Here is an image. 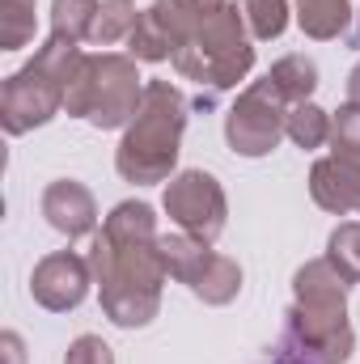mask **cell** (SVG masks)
<instances>
[{
    "label": "cell",
    "mask_w": 360,
    "mask_h": 364,
    "mask_svg": "<svg viewBox=\"0 0 360 364\" xmlns=\"http://www.w3.org/2000/svg\"><path fill=\"white\" fill-rule=\"evenodd\" d=\"M162 259L170 279L186 284L203 305H229L242 292V267L225 255H216L208 242L191 233H162Z\"/></svg>",
    "instance_id": "obj_7"
},
{
    "label": "cell",
    "mask_w": 360,
    "mask_h": 364,
    "mask_svg": "<svg viewBox=\"0 0 360 364\" xmlns=\"http://www.w3.org/2000/svg\"><path fill=\"white\" fill-rule=\"evenodd\" d=\"M153 21H157V30L170 38V47L179 51L182 43H191L195 38V30L212 17L208 9H199L195 0H153V9H144Z\"/></svg>",
    "instance_id": "obj_14"
},
{
    "label": "cell",
    "mask_w": 360,
    "mask_h": 364,
    "mask_svg": "<svg viewBox=\"0 0 360 364\" xmlns=\"http://www.w3.org/2000/svg\"><path fill=\"white\" fill-rule=\"evenodd\" d=\"M268 81L280 90V97H284L288 106L309 102V93L318 90V64H314L309 55H284V60L271 64Z\"/></svg>",
    "instance_id": "obj_15"
},
{
    "label": "cell",
    "mask_w": 360,
    "mask_h": 364,
    "mask_svg": "<svg viewBox=\"0 0 360 364\" xmlns=\"http://www.w3.org/2000/svg\"><path fill=\"white\" fill-rule=\"evenodd\" d=\"M162 208L166 216L179 225L182 233L199 237V242H216L225 233V220H229V199L221 191V182L212 178L208 170H182L166 182V195H162Z\"/></svg>",
    "instance_id": "obj_9"
},
{
    "label": "cell",
    "mask_w": 360,
    "mask_h": 364,
    "mask_svg": "<svg viewBox=\"0 0 360 364\" xmlns=\"http://www.w3.org/2000/svg\"><path fill=\"white\" fill-rule=\"evenodd\" d=\"M242 17H246L250 38L271 43L288 30V0H242Z\"/></svg>",
    "instance_id": "obj_20"
},
{
    "label": "cell",
    "mask_w": 360,
    "mask_h": 364,
    "mask_svg": "<svg viewBox=\"0 0 360 364\" xmlns=\"http://www.w3.org/2000/svg\"><path fill=\"white\" fill-rule=\"evenodd\" d=\"M174 68L186 81H195L199 90L208 85L212 93L233 90L238 81H246L250 68H255V47H250V30H246V17H242V4L216 9L195 30V38L174 51Z\"/></svg>",
    "instance_id": "obj_6"
},
{
    "label": "cell",
    "mask_w": 360,
    "mask_h": 364,
    "mask_svg": "<svg viewBox=\"0 0 360 364\" xmlns=\"http://www.w3.org/2000/svg\"><path fill=\"white\" fill-rule=\"evenodd\" d=\"M356 47H360V13H356Z\"/></svg>",
    "instance_id": "obj_29"
},
{
    "label": "cell",
    "mask_w": 360,
    "mask_h": 364,
    "mask_svg": "<svg viewBox=\"0 0 360 364\" xmlns=\"http://www.w3.org/2000/svg\"><path fill=\"white\" fill-rule=\"evenodd\" d=\"M136 21H140L136 0H102V9H97V17H93L90 43L93 47H110V43H119V38H132Z\"/></svg>",
    "instance_id": "obj_17"
},
{
    "label": "cell",
    "mask_w": 360,
    "mask_h": 364,
    "mask_svg": "<svg viewBox=\"0 0 360 364\" xmlns=\"http://www.w3.org/2000/svg\"><path fill=\"white\" fill-rule=\"evenodd\" d=\"M0 348H4V360H9V364H21V360H26V356H21V335H13V331L0 339Z\"/></svg>",
    "instance_id": "obj_25"
},
{
    "label": "cell",
    "mask_w": 360,
    "mask_h": 364,
    "mask_svg": "<svg viewBox=\"0 0 360 364\" xmlns=\"http://www.w3.org/2000/svg\"><path fill=\"white\" fill-rule=\"evenodd\" d=\"M195 4H199V9H208V13H216V9H225L229 0H195Z\"/></svg>",
    "instance_id": "obj_28"
},
{
    "label": "cell",
    "mask_w": 360,
    "mask_h": 364,
    "mask_svg": "<svg viewBox=\"0 0 360 364\" xmlns=\"http://www.w3.org/2000/svg\"><path fill=\"white\" fill-rule=\"evenodd\" d=\"M81 43L73 38H60L51 34L30 64H21L4 90H0V127L9 136H26L43 123H51L60 110H64V93H68V81L81 64Z\"/></svg>",
    "instance_id": "obj_4"
},
{
    "label": "cell",
    "mask_w": 360,
    "mask_h": 364,
    "mask_svg": "<svg viewBox=\"0 0 360 364\" xmlns=\"http://www.w3.org/2000/svg\"><path fill=\"white\" fill-rule=\"evenodd\" d=\"M64 364H115V352H110L97 335H81V339H73V343H68Z\"/></svg>",
    "instance_id": "obj_24"
},
{
    "label": "cell",
    "mask_w": 360,
    "mask_h": 364,
    "mask_svg": "<svg viewBox=\"0 0 360 364\" xmlns=\"http://www.w3.org/2000/svg\"><path fill=\"white\" fill-rule=\"evenodd\" d=\"M85 259L93 267L102 314L115 326L140 331L162 314V288L170 272L162 259V233H157V216L149 203L140 199L115 203L102 229L93 233Z\"/></svg>",
    "instance_id": "obj_1"
},
{
    "label": "cell",
    "mask_w": 360,
    "mask_h": 364,
    "mask_svg": "<svg viewBox=\"0 0 360 364\" xmlns=\"http://www.w3.org/2000/svg\"><path fill=\"white\" fill-rule=\"evenodd\" d=\"M268 364H314V360H305L301 352H292V348H284V343H280V348L271 352V360H268Z\"/></svg>",
    "instance_id": "obj_26"
},
{
    "label": "cell",
    "mask_w": 360,
    "mask_h": 364,
    "mask_svg": "<svg viewBox=\"0 0 360 364\" xmlns=\"http://www.w3.org/2000/svg\"><path fill=\"white\" fill-rule=\"evenodd\" d=\"M144 77L136 68L132 55H115V51H93L81 55L68 93H64V110L73 119H85L97 132H115L127 127L144 102Z\"/></svg>",
    "instance_id": "obj_5"
},
{
    "label": "cell",
    "mask_w": 360,
    "mask_h": 364,
    "mask_svg": "<svg viewBox=\"0 0 360 364\" xmlns=\"http://www.w3.org/2000/svg\"><path fill=\"white\" fill-rule=\"evenodd\" d=\"M127 51H132V60H136V64H162V60H174L170 38L157 30V21H153L149 13H140L136 30H132V38H127Z\"/></svg>",
    "instance_id": "obj_22"
},
{
    "label": "cell",
    "mask_w": 360,
    "mask_h": 364,
    "mask_svg": "<svg viewBox=\"0 0 360 364\" xmlns=\"http://www.w3.org/2000/svg\"><path fill=\"white\" fill-rule=\"evenodd\" d=\"M348 102H360V64L348 73Z\"/></svg>",
    "instance_id": "obj_27"
},
{
    "label": "cell",
    "mask_w": 360,
    "mask_h": 364,
    "mask_svg": "<svg viewBox=\"0 0 360 364\" xmlns=\"http://www.w3.org/2000/svg\"><path fill=\"white\" fill-rule=\"evenodd\" d=\"M90 284H93L90 259H81L73 250H55V255H47V259L34 263V272H30V296L43 309H51V314H68V309H77L90 296Z\"/></svg>",
    "instance_id": "obj_10"
},
{
    "label": "cell",
    "mask_w": 360,
    "mask_h": 364,
    "mask_svg": "<svg viewBox=\"0 0 360 364\" xmlns=\"http://www.w3.org/2000/svg\"><path fill=\"white\" fill-rule=\"evenodd\" d=\"M43 216H47V225H51L55 233H64L68 242L97 233V203H93V191L77 178H55L43 191Z\"/></svg>",
    "instance_id": "obj_11"
},
{
    "label": "cell",
    "mask_w": 360,
    "mask_h": 364,
    "mask_svg": "<svg viewBox=\"0 0 360 364\" xmlns=\"http://www.w3.org/2000/svg\"><path fill=\"white\" fill-rule=\"evenodd\" d=\"M284 123H288V102L280 97V90L268 77L250 81L225 114V144L238 157H268L284 140Z\"/></svg>",
    "instance_id": "obj_8"
},
{
    "label": "cell",
    "mask_w": 360,
    "mask_h": 364,
    "mask_svg": "<svg viewBox=\"0 0 360 364\" xmlns=\"http://www.w3.org/2000/svg\"><path fill=\"white\" fill-rule=\"evenodd\" d=\"M309 195L331 216H360V161L352 157H318L309 170Z\"/></svg>",
    "instance_id": "obj_12"
},
{
    "label": "cell",
    "mask_w": 360,
    "mask_h": 364,
    "mask_svg": "<svg viewBox=\"0 0 360 364\" xmlns=\"http://www.w3.org/2000/svg\"><path fill=\"white\" fill-rule=\"evenodd\" d=\"M297 26L314 43H331L352 26V4L348 0H297Z\"/></svg>",
    "instance_id": "obj_13"
},
{
    "label": "cell",
    "mask_w": 360,
    "mask_h": 364,
    "mask_svg": "<svg viewBox=\"0 0 360 364\" xmlns=\"http://www.w3.org/2000/svg\"><path fill=\"white\" fill-rule=\"evenodd\" d=\"M284 136L297 149H322V144H331V114L318 102H297V106H288Z\"/></svg>",
    "instance_id": "obj_16"
},
{
    "label": "cell",
    "mask_w": 360,
    "mask_h": 364,
    "mask_svg": "<svg viewBox=\"0 0 360 364\" xmlns=\"http://www.w3.org/2000/svg\"><path fill=\"white\" fill-rule=\"evenodd\" d=\"M97 9H102V0H51V34L73 38V43H90Z\"/></svg>",
    "instance_id": "obj_18"
},
{
    "label": "cell",
    "mask_w": 360,
    "mask_h": 364,
    "mask_svg": "<svg viewBox=\"0 0 360 364\" xmlns=\"http://www.w3.org/2000/svg\"><path fill=\"white\" fill-rule=\"evenodd\" d=\"M327 259L339 267L348 284H360V220H344L327 237Z\"/></svg>",
    "instance_id": "obj_21"
},
{
    "label": "cell",
    "mask_w": 360,
    "mask_h": 364,
    "mask_svg": "<svg viewBox=\"0 0 360 364\" xmlns=\"http://www.w3.org/2000/svg\"><path fill=\"white\" fill-rule=\"evenodd\" d=\"M331 153L360 161V102H344L331 114Z\"/></svg>",
    "instance_id": "obj_23"
},
{
    "label": "cell",
    "mask_w": 360,
    "mask_h": 364,
    "mask_svg": "<svg viewBox=\"0 0 360 364\" xmlns=\"http://www.w3.org/2000/svg\"><path fill=\"white\" fill-rule=\"evenodd\" d=\"M348 288L352 284L327 255L297 267L280 343L314 364H348L356 352V331L348 322Z\"/></svg>",
    "instance_id": "obj_2"
},
{
    "label": "cell",
    "mask_w": 360,
    "mask_h": 364,
    "mask_svg": "<svg viewBox=\"0 0 360 364\" xmlns=\"http://www.w3.org/2000/svg\"><path fill=\"white\" fill-rule=\"evenodd\" d=\"M182 132H186V97H182V90L170 85V81H149L136 119L123 127V140L115 149L119 178L136 182V186L170 182L174 166H179Z\"/></svg>",
    "instance_id": "obj_3"
},
{
    "label": "cell",
    "mask_w": 360,
    "mask_h": 364,
    "mask_svg": "<svg viewBox=\"0 0 360 364\" xmlns=\"http://www.w3.org/2000/svg\"><path fill=\"white\" fill-rule=\"evenodd\" d=\"M34 43V0H0V51Z\"/></svg>",
    "instance_id": "obj_19"
}]
</instances>
